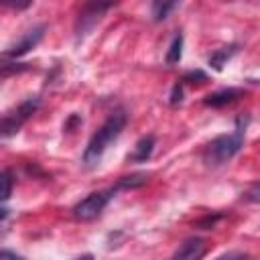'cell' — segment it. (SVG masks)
<instances>
[{
	"instance_id": "obj_1",
	"label": "cell",
	"mask_w": 260,
	"mask_h": 260,
	"mask_svg": "<svg viewBox=\"0 0 260 260\" xmlns=\"http://www.w3.org/2000/svg\"><path fill=\"white\" fill-rule=\"evenodd\" d=\"M250 122V116H238L236 120V132L232 134H219L211 142L205 144L201 158L207 167H221L228 160H232L244 146V134L246 126Z\"/></svg>"
},
{
	"instance_id": "obj_2",
	"label": "cell",
	"mask_w": 260,
	"mask_h": 260,
	"mask_svg": "<svg viewBox=\"0 0 260 260\" xmlns=\"http://www.w3.org/2000/svg\"><path fill=\"white\" fill-rule=\"evenodd\" d=\"M126 122H128V116H126L124 110H116V112H112L106 118V122L91 134V138H89V142H87V146L83 150V156L81 158H83V165L85 167H95L102 160V156L108 150V146L126 128Z\"/></svg>"
},
{
	"instance_id": "obj_3",
	"label": "cell",
	"mask_w": 260,
	"mask_h": 260,
	"mask_svg": "<svg viewBox=\"0 0 260 260\" xmlns=\"http://www.w3.org/2000/svg\"><path fill=\"white\" fill-rule=\"evenodd\" d=\"M39 106H41L39 98H28L22 104H18L14 110H10L4 118H0V138L14 136L32 118V114L39 110Z\"/></svg>"
},
{
	"instance_id": "obj_4",
	"label": "cell",
	"mask_w": 260,
	"mask_h": 260,
	"mask_svg": "<svg viewBox=\"0 0 260 260\" xmlns=\"http://www.w3.org/2000/svg\"><path fill=\"white\" fill-rule=\"evenodd\" d=\"M116 195V189H102V191H93L87 197H83L81 201H77L73 205V217L79 221H91L95 217L102 215V211L106 209V205L112 201V197Z\"/></svg>"
},
{
	"instance_id": "obj_5",
	"label": "cell",
	"mask_w": 260,
	"mask_h": 260,
	"mask_svg": "<svg viewBox=\"0 0 260 260\" xmlns=\"http://www.w3.org/2000/svg\"><path fill=\"white\" fill-rule=\"evenodd\" d=\"M108 8H112V4H98V2L85 4L75 20V41H83L93 30V26L102 20V16Z\"/></svg>"
},
{
	"instance_id": "obj_6",
	"label": "cell",
	"mask_w": 260,
	"mask_h": 260,
	"mask_svg": "<svg viewBox=\"0 0 260 260\" xmlns=\"http://www.w3.org/2000/svg\"><path fill=\"white\" fill-rule=\"evenodd\" d=\"M43 35H45V24H39V26L30 28L14 45H10L4 53H0V59H18V57L26 55L30 49H35L39 45V41L43 39Z\"/></svg>"
},
{
	"instance_id": "obj_7",
	"label": "cell",
	"mask_w": 260,
	"mask_h": 260,
	"mask_svg": "<svg viewBox=\"0 0 260 260\" xmlns=\"http://www.w3.org/2000/svg\"><path fill=\"white\" fill-rule=\"evenodd\" d=\"M207 252V242L203 238H187L175 252L169 260H201Z\"/></svg>"
},
{
	"instance_id": "obj_8",
	"label": "cell",
	"mask_w": 260,
	"mask_h": 260,
	"mask_svg": "<svg viewBox=\"0 0 260 260\" xmlns=\"http://www.w3.org/2000/svg\"><path fill=\"white\" fill-rule=\"evenodd\" d=\"M242 95H244V89H240V87H225V89H219V91H213V93L205 95L203 104L211 106V108H223V106H230V104L238 102Z\"/></svg>"
},
{
	"instance_id": "obj_9",
	"label": "cell",
	"mask_w": 260,
	"mask_h": 260,
	"mask_svg": "<svg viewBox=\"0 0 260 260\" xmlns=\"http://www.w3.org/2000/svg\"><path fill=\"white\" fill-rule=\"evenodd\" d=\"M154 146H156V138L152 134H146V136L138 138L132 152L128 154V162H146L152 156Z\"/></svg>"
},
{
	"instance_id": "obj_10",
	"label": "cell",
	"mask_w": 260,
	"mask_h": 260,
	"mask_svg": "<svg viewBox=\"0 0 260 260\" xmlns=\"http://www.w3.org/2000/svg\"><path fill=\"white\" fill-rule=\"evenodd\" d=\"M148 181V175L146 173H132V175H126V177H120L118 183L114 185L116 193L118 191H130V189H138L142 185H146Z\"/></svg>"
},
{
	"instance_id": "obj_11",
	"label": "cell",
	"mask_w": 260,
	"mask_h": 260,
	"mask_svg": "<svg viewBox=\"0 0 260 260\" xmlns=\"http://www.w3.org/2000/svg\"><path fill=\"white\" fill-rule=\"evenodd\" d=\"M236 51H238V45H230V47H221V49L213 51V53L209 55V65H211L215 71H221L223 65H225V61H228Z\"/></svg>"
},
{
	"instance_id": "obj_12",
	"label": "cell",
	"mask_w": 260,
	"mask_h": 260,
	"mask_svg": "<svg viewBox=\"0 0 260 260\" xmlns=\"http://www.w3.org/2000/svg\"><path fill=\"white\" fill-rule=\"evenodd\" d=\"M181 55H183V35H175L171 45H169V51L165 55V63L167 65H177L181 61Z\"/></svg>"
},
{
	"instance_id": "obj_13",
	"label": "cell",
	"mask_w": 260,
	"mask_h": 260,
	"mask_svg": "<svg viewBox=\"0 0 260 260\" xmlns=\"http://www.w3.org/2000/svg\"><path fill=\"white\" fill-rule=\"evenodd\" d=\"M12 187H14V177L10 171H0V201L10 199L12 195Z\"/></svg>"
},
{
	"instance_id": "obj_14",
	"label": "cell",
	"mask_w": 260,
	"mask_h": 260,
	"mask_svg": "<svg viewBox=\"0 0 260 260\" xmlns=\"http://www.w3.org/2000/svg\"><path fill=\"white\" fill-rule=\"evenodd\" d=\"M175 8H177V2H154V4H152V18H154L156 22H160V20H165V18L169 16V12L175 10Z\"/></svg>"
},
{
	"instance_id": "obj_15",
	"label": "cell",
	"mask_w": 260,
	"mask_h": 260,
	"mask_svg": "<svg viewBox=\"0 0 260 260\" xmlns=\"http://www.w3.org/2000/svg\"><path fill=\"white\" fill-rule=\"evenodd\" d=\"M207 79V75H205V71H201V69H191V71H187L183 77H181V83L185 85V83H203Z\"/></svg>"
},
{
	"instance_id": "obj_16",
	"label": "cell",
	"mask_w": 260,
	"mask_h": 260,
	"mask_svg": "<svg viewBox=\"0 0 260 260\" xmlns=\"http://www.w3.org/2000/svg\"><path fill=\"white\" fill-rule=\"evenodd\" d=\"M221 217H223V213H213V215L209 213V215L201 217V219H199L195 225H197V228H201V230H211V228H213V225H215V223H217Z\"/></svg>"
},
{
	"instance_id": "obj_17",
	"label": "cell",
	"mask_w": 260,
	"mask_h": 260,
	"mask_svg": "<svg viewBox=\"0 0 260 260\" xmlns=\"http://www.w3.org/2000/svg\"><path fill=\"white\" fill-rule=\"evenodd\" d=\"M181 102H183V83L177 81V83L173 85V89H171V106H177V104H181Z\"/></svg>"
},
{
	"instance_id": "obj_18",
	"label": "cell",
	"mask_w": 260,
	"mask_h": 260,
	"mask_svg": "<svg viewBox=\"0 0 260 260\" xmlns=\"http://www.w3.org/2000/svg\"><path fill=\"white\" fill-rule=\"evenodd\" d=\"M250 256L246 252H225L221 256H217L215 260H248Z\"/></svg>"
},
{
	"instance_id": "obj_19",
	"label": "cell",
	"mask_w": 260,
	"mask_h": 260,
	"mask_svg": "<svg viewBox=\"0 0 260 260\" xmlns=\"http://www.w3.org/2000/svg\"><path fill=\"white\" fill-rule=\"evenodd\" d=\"M79 124H81V118H79L77 114H71L69 120L63 124V130H65V132H71V130H73L75 126H79Z\"/></svg>"
},
{
	"instance_id": "obj_20",
	"label": "cell",
	"mask_w": 260,
	"mask_h": 260,
	"mask_svg": "<svg viewBox=\"0 0 260 260\" xmlns=\"http://www.w3.org/2000/svg\"><path fill=\"white\" fill-rule=\"evenodd\" d=\"M0 260H26V258L18 256V254L12 252V250H0Z\"/></svg>"
},
{
	"instance_id": "obj_21",
	"label": "cell",
	"mask_w": 260,
	"mask_h": 260,
	"mask_svg": "<svg viewBox=\"0 0 260 260\" xmlns=\"http://www.w3.org/2000/svg\"><path fill=\"white\" fill-rule=\"evenodd\" d=\"M246 195H248V199H250V201H254V203H256V201H258V183H254V185H252V189H250Z\"/></svg>"
},
{
	"instance_id": "obj_22",
	"label": "cell",
	"mask_w": 260,
	"mask_h": 260,
	"mask_svg": "<svg viewBox=\"0 0 260 260\" xmlns=\"http://www.w3.org/2000/svg\"><path fill=\"white\" fill-rule=\"evenodd\" d=\"M71 260H95V256L93 254H81V256H75Z\"/></svg>"
},
{
	"instance_id": "obj_23",
	"label": "cell",
	"mask_w": 260,
	"mask_h": 260,
	"mask_svg": "<svg viewBox=\"0 0 260 260\" xmlns=\"http://www.w3.org/2000/svg\"><path fill=\"white\" fill-rule=\"evenodd\" d=\"M6 215H8V209H0V221L6 219Z\"/></svg>"
}]
</instances>
